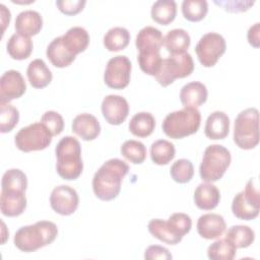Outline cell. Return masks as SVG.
I'll return each mask as SVG.
<instances>
[{
	"mask_svg": "<svg viewBox=\"0 0 260 260\" xmlns=\"http://www.w3.org/2000/svg\"><path fill=\"white\" fill-rule=\"evenodd\" d=\"M52 137L53 134L42 122H36L22 127L15 134L14 143L23 152L43 150L51 144Z\"/></svg>",
	"mask_w": 260,
	"mask_h": 260,
	"instance_id": "9",
	"label": "cell"
},
{
	"mask_svg": "<svg viewBox=\"0 0 260 260\" xmlns=\"http://www.w3.org/2000/svg\"><path fill=\"white\" fill-rule=\"evenodd\" d=\"M132 64L128 57L119 55L111 58L106 66L104 81L114 89H123L130 82Z\"/></svg>",
	"mask_w": 260,
	"mask_h": 260,
	"instance_id": "12",
	"label": "cell"
},
{
	"mask_svg": "<svg viewBox=\"0 0 260 260\" xmlns=\"http://www.w3.org/2000/svg\"><path fill=\"white\" fill-rule=\"evenodd\" d=\"M151 18L161 24L168 25L171 23L177 14V4L174 0H158L155 1L150 10Z\"/></svg>",
	"mask_w": 260,
	"mask_h": 260,
	"instance_id": "30",
	"label": "cell"
},
{
	"mask_svg": "<svg viewBox=\"0 0 260 260\" xmlns=\"http://www.w3.org/2000/svg\"><path fill=\"white\" fill-rule=\"evenodd\" d=\"M175 145L166 139H158L150 146L151 160L158 165H168L175 157Z\"/></svg>",
	"mask_w": 260,
	"mask_h": 260,
	"instance_id": "33",
	"label": "cell"
},
{
	"mask_svg": "<svg viewBox=\"0 0 260 260\" xmlns=\"http://www.w3.org/2000/svg\"><path fill=\"white\" fill-rule=\"evenodd\" d=\"M0 208L3 215L14 217L20 215L26 208V198L23 191L1 190Z\"/></svg>",
	"mask_w": 260,
	"mask_h": 260,
	"instance_id": "16",
	"label": "cell"
},
{
	"mask_svg": "<svg viewBox=\"0 0 260 260\" xmlns=\"http://www.w3.org/2000/svg\"><path fill=\"white\" fill-rule=\"evenodd\" d=\"M0 9H1V19H2V24H3L2 31L4 32L6 25L9 24V22H10L11 14H10V11L6 8V6L4 4H0Z\"/></svg>",
	"mask_w": 260,
	"mask_h": 260,
	"instance_id": "46",
	"label": "cell"
},
{
	"mask_svg": "<svg viewBox=\"0 0 260 260\" xmlns=\"http://www.w3.org/2000/svg\"><path fill=\"white\" fill-rule=\"evenodd\" d=\"M260 209V194L254 179H250L245 190L239 192L233 199V214L243 220H251L258 216Z\"/></svg>",
	"mask_w": 260,
	"mask_h": 260,
	"instance_id": "10",
	"label": "cell"
},
{
	"mask_svg": "<svg viewBox=\"0 0 260 260\" xmlns=\"http://www.w3.org/2000/svg\"><path fill=\"white\" fill-rule=\"evenodd\" d=\"M201 114L197 108H186L168 114L161 128L165 134L173 139H181L198 131Z\"/></svg>",
	"mask_w": 260,
	"mask_h": 260,
	"instance_id": "5",
	"label": "cell"
},
{
	"mask_svg": "<svg viewBox=\"0 0 260 260\" xmlns=\"http://www.w3.org/2000/svg\"><path fill=\"white\" fill-rule=\"evenodd\" d=\"M194 70V62L189 53L171 55L162 59L160 69L155 75L156 81L164 87L172 84L177 78L189 76Z\"/></svg>",
	"mask_w": 260,
	"mask_h": 260,
	"instance_id": "8",
	"label": "cell"
},
{
	"mask_svg": "<svg viewBox=\"0 0 260 260\" xmlns=\"http://www.w3.org/2000/svg\"><path fill=\"white\" fill-rule=\"evenodd\" d=\"M122 155L134 165L142 164L146 158V147L138 140H126L121 146Z\"/></svg>",
	"mask_w": 260,
	"mask_h": 260,
	"instance_id": "37",
	"label": "cell"
},
{
	"mask_svg": "<svg viewBox=\"0 0 260 260\" xmlns=\"http://www.w3.org/2000/svg\"><path fill=\"white\" fill-rule=\"evenodd\" d=\"M224 218L217 213L202 214L197 220V232L200 237L211 240L219 238L225 231Z\"/></svg>",
	"mask_w": 260,
	"mask_h": 260,
	"instance_id": "17",
	"label": "cell"
},
{
	"mask_svg": "<svg viewBox=\"0 0 260 260\" xmlns=\"http://www.w3.org/2000/svg\"><path fill=\"white\" fill-rule=\"evenodd\" d=\"M140 69L151 76H155L160 69L162 58L160 56V49H147L139 51L137 56Z\"/></svg>",
	"mask_w": 260,
	"mask_h": 260,
	"instance_id": "32",
	"label": "cell"
},
{
	"mask_svg": "<svg viewBox=\"0 0 260 260\" xmlns=\"http://www.w3.org/2000/svg\"><path fill=\"white\" fill-rule=\"evenodd\" d=\"M26 90L24 78L17 70H7L0 78V103H9L20 98Z\"/></svg>",
	"mask_w": 260,
	"mask_h": 260,
	"instance_id": "14",
	"label": "cell"
},
{
	"mask_svg": "<svg viewBox=\"0 0 260 260\" xmlns=\"http://www.w3.org/2000/svg\"><path fill=\"white\" fill-rule=\"evenodd\" d=\"M46 55L50 62L58 68H64L69 66L76 57L65 47L61 37L55 38L49 44V46L47 47Z\"/></svg>",
	"mask_w": 260,
	"mask_h": 260,
	"instance_id": "23",
	"label": "cell"
},
{
	"mask_svg": "<svg viewBox=\"0 0 260 260\" xmlns=\"http://www.w3.org/2000/svg\"><path fill=\"white\" fill-rule=\"evenodd\" d=\"M192 226L191 217L183 212L173 213L168 220L153 218L148 222V232L159 241L169 244H179Z\"/></svg>",
	"mask_w": 260,
	"mask_h": 260,
	"instance_id": "4",
	"label": "cell"
},
{
	"mask_svg": "<svg viewBox=\"0 0 260 260\" xmlns=\"http://www.w3.org/2000/svg\"><path fill=\"white\" fill-rule=\"evenodd\" d=\"M237 253V247L228 239L213 242L207 249V256L211 260H232Z\"/></svg>",
	"mask_w": 260,
	"mask_h": 260,
	"instance_id": "35",
	"label": "cell"
},
{
	"mask_svg": "<svg viewBox=\"0 0 260 260\" xmlns=\"http://www.w3.org/2000/svg\"><path fill=\"white\" fill-rule=\"evenodd\" d=\"M27 187L26 175L19 169L7 170L1 180V190H18L25 192Z\"/></svg>",
	"mask_w": 260,
	"mask_h": 260,
	"instance_id": "36",
	"label": "cell"
},
{
	"mask_svg": "<svg viewBox=\"0 0 260 260\" xmlns=\"http://www.w3.org/2000/svg\"><path fill=\"white\" fill-rule=\"evenodd\" d=\"M41 122L50 130V132L55 135H59L64 129V120L62 116L55 111H47L43 114Z\"/></svg>",
	"mask_w": 260,
	"mask_h": 260,
	"instance_id": "41",
	"label": "cell"
},
{
	"mask_svg": "<svg viewBox=\"0 0 260 260\" xmlns=\"http://www.w3.org/2000/svg\"><path fill=\"white\" fill-rule=\"evenodd\" d=\"M72 131L81 139L89 141L99 136L101 133V125L93 115L82 113L73 119Z\"/></svg>",
	"mask_w": 260,
	"mask_h": 260,
	"instance_id": "18",
	"label": "cell"
},
{
	"mask_svg": "<svg viewBox=\"0 0 260 260\" xmlns=\"http://www.w3.org/2000/svg\"><path fill=\"white\" fill-rule=\"evenodd\" d=\"M207 88L200 81H191L180 90V101L186 108H197L207 100Z\"/></svg>",
	"mask_w": 260,
	"mask_h": 260,
	"instance_id": "20",
	"label": "cell"
},
{
	"mask_svg": "<svg viewBox=\"0 0 260 260\" xmlns=\"http://www.w3.org/2000/svg\"><path fill=\"white\" fill-rule=\"evenodd\" d=\"M208 11V4L205 0H184L182 2V13L189 21H200Z\"/></svg>",
	"mask_w": 260,
	"mask_h": 260,
	"instance_id": "38",
	"label": "cell"
},
{
	"mask_svg": "<svg viewBox=\"0 0 260 260\" xmlns=\"http://www.w3.org/2000/svg\"><path fill=\"white\" fill-rule=\"evenodd\" d=\"M62 42L65 47L75 56L84 52L89 44V35L87 30L81 26H73L69 28L63 36Z\"/></svg>",
	"mask_w": 260,
	"mask_h": 260,
	"instance_id": "24",
	"label": "cell"
},
{
	"mask_svg": "<svg viewBox=\"0 0 260 260\" xmlns=\"http://www.w3.org/2000/svg\"><path fill=\"white\" fill-rule=\"evenodd\" d=\"M19 120L18 110L9 103H0V132L7 133L17 125Z\"/></svg>",
	"mask_w": 260,
	"mask_h": 260,
	"instance_id": "39",
	"label": "cell"
},
{
	"mask_svg": "<svg viewBox=\"0 0 260 260\" xmlns=\"http://www.w3.org/2000/svg\"><path fill=\"white\" fill-rule=\"evenodd\" d=\"M214 4L221 6L229 12H242L248 10L253 4V1H214Z\"/></svg>",
	"mask_w": 260,
	"mask_h": 260,
	"instance_id": "44",
	"label": "cell"
},
{
	"mask_svg": "<svg viewBox=\"0 0 260 260\" xmlns=\"http://www.w3.org/2000/svg\"><path fill=\"white\" fill-rule=\"evenodd\" d=\"M130 42V32L122 26L110 28L104 36V46L108 51L118 52L125 49Z\"/></svg>",
	"mask_w": 260,
	"mask_h": 260,
	"instance_id": "31",
	"label": "cell"
},
{
	"mask_svg": "<svg viewBox=\"0 0 260 260\" xmlns=\"http://www.w3.org/2000/svg\"><path fill=\"white\" fill-rule=\"evenodd\" d=\"M135 45L138 51L147 49H160L164 45V37L159 29L153 26H145L136 36Z\"/></svg>",
	"mask_w": 260,
	"mask_h": 260,
	"instance_id": "29",
	"label": "cell"
},
{
	"mask_svg": "<svg viewBox=\"0 0 260 260\" xmlns=\"http://www.w3.org/2000/svg\"><path fill=\"white\" fill-rule=\"evenodd\" d=\"M234 141L242 149H252L259 143V112L248 108L238 114L234 125Z\"/></svg>",
	"mask_w": 260,
	"mask_h": 260,
	"instance_id": "7",
	"label": "cell"
},
{
	"mask_svg": "<svg viewBox=\"0 0 260 260\" xmlns=\"http://www.w3.org/2000/svg\"><path fill=\"white\" fill-rule=\"evenodd\" d=\"M79 197L75 189L67 185L55 187L50 195L52 209L61 215H70L78 207Z\"/></svg>",
	"mask_w": 260,
	"mask_h": 260,
	"instance_id": "13",
	"label": "cell"
},
{
	"mask_svg": "<svg viewBox=\"0 0 260 260\" xmlns=\"http://www.w3.org/2000/svg\"><path fill=\"white\" fill-rule=\"evenodd\" d=\"M170 174L175 182L180 184L188 183L194 175L193 164L187 158L178 159L172 165Z\"/></svg>",
	"mask_w": 260,
	"mask_h": 260,
	"instance_id": "40",
	"label": "cell"
},
{
	"mask_svg": "<svg viewBox=\"0 0 260 260\" xmlns=\"http://www.w3.org/2000/svg\"><path fill=\"white\" fill-rule=\"evenodd\" d=\"M190 43V36L183 28L171 29L164 37V46L172 55H181L186 53Z\"/></svg>",
	"mask_w": 260,
	"mask_h": 260,
	"instance_id": "26",
	"label": "cell"
},
{
	"mask_svg": "<svg viewBox=\"0 0 260 260\" xmlns=\"http://www.w3.org/2000/svg\"><path fill=\"white\" fill-rule=\"evenodd\" d=\"M57 157L56 170L58 175L67 181L77 179L83 170L81 158V146L73 136H65L60 139L55 148Z\"/></svg>",
	"mask_w": 260,
	"mask_h": 260,
	"instance_id": "3",
	"label": "cell"
},
{
	"mask_svg": "<svg viewBox=\"0 0 260 260\" xmlns=\"http://www.w3.org/2000/svg\"><path fill=\"white\" fill-rule=\"evenodd\" d=\"M155 128V119L148 112H139L135 114L129 122V131L140 138L149 136Z\"/></svg>",
	"mask_w": 260,
	"mask_h": 260,
	"instance_id": "28",
	"label": "cell"
},
{
	"mask_svg": "<svg viewBox=\"0 0 260 260\" xmlns=\"http://www.w3.org/2000/svg\"><path fill=\"white\" fill-rule=\"evenodd\" d=\"M86 1L85 0H57L56 5L59 10L66 15H75L79 13Z\"/></svg>",
	"mask_w": 260,
	"mask_h": 260,
	"instance_id": "42",
	"label": "cell"
},
{
	"mask_svg": "<svg viewBox=\"0 0 260 260\" xmlns=\"http://www.w3.org/2000/svg\"><path fill=\"white\" fill-rule=\"evenodd\" d=\"M260 23L256 22L254 25H252L247 34L248 42L251 46L254 48H259L260 46Z\"/></svg>",
	"mask_w": 260,
	"mask_h": 260,
	"instance_id": "45",
	"label": "cell"
},
{
	"mask_svg": "<svg viewBox=\"0 0 260 260\" xmlns=\"http://www.w3.org/2000/svg\"><path fill=\"white\" fill-rule=\"evenodd\" d=\"M58 235L57 225L50 220H40L18 229L14 235V245L22 252H35L52 244Z\"/></svg>",
	"mask_w": 260,
	"mask_h": 260,
	"instance_id": "2",
	"label": "cell"
},
{
	"mask_svg": "<svg viewBox=\"0 0 260 260\" xmlns=\"http://www.w3.org/2000/svg\"><path fill=\"white\" fill-rule=\"evenodd\" d=\"M101 108L104 118L111 125L122 124L129 114L128 102L125 98L118 94L105 96Z\"/></svg>",
	"mask_w": 260,
	"mask_h": 260,
	"instance_id": "15",
	"label": "cell"
},
{
	"mask_svg": "<svg viewBox=\"0 0 260 260\" xmlns=\"http://www.w3.org/2000/svg\"><path fill=\"white\" fill-rule=\"evenodd\" d=\"M26 75L30 85L35 88H44L52 81L53 75L42 59L32 60L26 69Z\"/></svg>",
	"mask_w": 260,
	"mask_h": 260,
	"instance_id": "25",
	"label": "cell"
},
{
	"mask_svg": "<svg viewBox=\"0 0 260 260\" xmlns=\"http://www.w3.org/2000/svg\"><path fill=\"white\" fill-rule=\"evenodd\" d=\"M7 53L14 60L27 59L32 52V41L29 37L20 34H14L10 37L6 45Z\"/></svg>",
	"mask_w": 260,
	"mask_h": 260,
	"instance_id": "27",
	"label": "cell"
},
{
	"mask_svg": "<svg viewBox=\"0 0 260 260\" xmlns=\"http://www.w3.org/2000/svg\"><path fill=\"white\" fill-rule=\"evenodd\" d=\"M128 171L129 166L120 158H111L104 162L92 178L94 195L103 201L115 199L120 193L122 180Z\"/></svg>",
	"mask_w": 260,
	"mask_h": 260,
	"instance_id": "1",
	"label": "cell"
},
{
	"mask_svg": "<svg viewBox=\"0 0 260 260\" xmlns=\"http://www.w3.org/2000/svg\"><path fill=\"white\" fill-rule=\"evenodd\" d=\"M226 44L224 38L217 32H207L198 41L195 52L198 60L204 67H212L224 54Z\"/></svg>",
	"mask_w": 260,
	"mask_h": 260,
	"instance_id": "11",
	"label": "cell"
},
{
	"mask_svg": "<svg viewBox=\"0 0 260 260\" xmlns=\"http://www.w3.org/2000/svg\"><path fill=\"white\" fill-rule=\"evenodd\" d=\"M144 258L147 260H155V259L171 260L173 256L167 248L158 245H152L146 248L144 252Z\"/></svg>",
	"mask_w": 260,
	"mask_h": 260,
	"instance_id": "43",
	"label": "cell"
},
{
	"mask_svg": "<svg viewBox=\"0 0 260 260\" xmlns=\"http://www.w3.org/2000/svg\"><path fill=\"white\" fill-rule=\"evenodd\" d=\"M225 239L232 242L237 248H247L254 242L255 233L248 225L237 224L228 230Z\"/></svg>",
	"mask_w": 260,
	"mask_h": 260,
	"instance_id": "34",
	"label": "cell"
},
{
	"mask_svg": "<svg viewBox=\"0 0 260 260\" xmlns=\"http://www.w3.org/2000/svg\"><path fill=\"white\" fill-rule=\"evenodd\" d=\"M220 200V193L216 186L209 182L201 183L194 192V203L202 210L214 209Z\"/></svg>",
	"mask_w": 260,
	"mask_h": 260,
	"instance_id": "21",
	"label": "cell"
},
{
	"mask_svg": "<svg viewBox=\"0 0 260 260\" xmlns=\"http://www.w3.org/2000/svg\"><path fill=\"white\" fill-rule=\"evenodd\" d=\"M232 156L228 148L220 144L207 146L199 167V174L204 182H216L222 178L231 165Z\"/></svg>",
	"mask_w": 260,
	"mask_h": 260,
	"instance_id": "6",
	"label": "cell"
},
{
	"mask_svg": "<svg viewBox=\"0 0 260 260\" xmlns=\"http://www.w3.org/2000/svg\"><path fill=\"white\" fill-rule=\"evenodd\" d=\"M43 26V18L36 10L21 11L15 19V29L17 34L25 37L38 35Z\"/></svg>",
	"mask_w": 260,
	"mask_h": 260,
	"instance_id": "22",
	"label": "cell"
},
{
	"mask_svg": "<svg viewBox=\"0 0 260 260\" xmlns=\"http://www.w3.org/2000/svg\"><path fill=\"white\" fill-rule=\"evenodd\" d=\"M230 132V118L221 111L212 112L206 119L204 126L205 136L209 139H223Z\"/></svg>",
	"mask_w": 260,
	"mask_h": 260,
	"instance_id": "19",
	"label": "cell"
}]
</instances>
